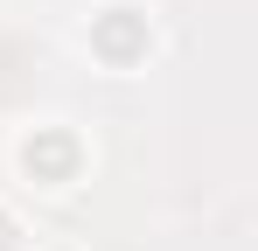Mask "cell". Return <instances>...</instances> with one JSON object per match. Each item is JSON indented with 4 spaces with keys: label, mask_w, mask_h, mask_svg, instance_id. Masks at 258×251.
I'll use <instances>...</instances> for the list:
<instances>
[{
    "label": "cell",
    "mask_w": 258,
    "mask_h": 251,
    "mask_svg": "<svg viewBox=\"0 0 258 251\" xmlns=\"http://www.w3.org/2000/svg\"><path fill=\"white\" fill-rule=\"evenodd\" d=\"M98 49H105L112 63H126L133 49H140V21H133L126 7H112V21H98Z\"/></svg>",
    "instance_id": "1"
},
{
    "label": "cell",
    "mask_w": 258,
    "mask_h": 251,
    "mask_svg": "<svg viewBox=\"0 0 258 251\" xmlns=\"http://www.w3.org/2000/svg\"><path fill=\"white\" fill-rule=\"evenodd\" d=\"M28 167H42V174H63V167H70V140H42V147H28Z\"/></svg>",
    "instance_id": "2"
},
{
    "label": "cell",
    "mask_w": 258,
    "mask_h": 251,
    "mask_svg": "<svg viewBox=\"0 0 258 251\" xmlns=\"http://www.w3.org/2000/svg\"><path fill=\"white\" fill-rule=\"evenodd\" d=\"M7 244H14V223H7V216H0V251H7Z\"/></svg>",
    "instance_id": "3"
}]
</instances>
